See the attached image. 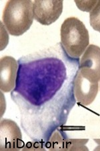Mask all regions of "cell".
<instances>
[{
	"label": "cell",
	"instance_id": "obj_1",
	"mask_svg": "<svg viewBox=\"0 0 100 151\" xmlns=\"http://www.w3.org/2000/svg\"><path fill=\"white\" fill-rule=\"evenodd\" d=\"M79 60L70 57L61 43L18 60L11 97L20 112L21 128L32 140L45 144L66 124L76 103L74 81Z\"/></svg>",
	"mask_w": 100,
	"mask_h": 151
},
{
	"label": "cell",
	"instance_id": "obj_8",
	"mask_svg": "<svg viewBox=\"0 0 100 151\" xmlns=\"http://www.w3.org/2000/svg\"><path fill=\"white\" fill-rule=\"evenodd\" d=\"M98 83L89 81L78 71L74 81V94L79 104L87 106L93 103L98 93Z\"/></svg>",
	"mask_w": 100,
	"mask_h": 151
},
{
	"label": "cell",
	"instance_id": "obj_5",
	"mask_svg": "<svg viewBox=\"0 0 100 151\" xmlns=\"http://www.w3.org/2000/svg\"><path fill=\"white\" fill-rule=\"evenodd\" d=\"M79 71L91 83L100 81V47L90 45L79 60Z\"/></svg>",
	"mask_w": 100,
	"mask_h": 151
},
{
	"label": "cell",
	"instance_id": "obj_7",
	"mask_svg": "<svg viewBox=\"0 0 100 151\" xmlns=\"http://www.w3.org/2000/svg\"><path fill=\"white\" fill-rule=\"evenodd\" d=\"M18 63L13 57L5 56L0 60V89L2 92H11L16 87Z\"/></svg>",
	"mask_w": 100,
	"mask_h": 151
},
{
	"label": "cell",
	"instance_id": "obj_12",
	"mask_svg": "<svg viewBox=\"0 0 100 151\" xmlns=\"http://www.w3.org/2000/svg\"><path fill=\"white\" fill-rule=\"evenodd\" d=\"M77 8L82 11L91 12L92 9L95 8L97 3V1H77L75 0Z\"/></svg>",
	"mask_w": 100,
	"mask_h": 151
},
{
	"label": "cell",
	"instance_id": "obj_2",
	"mask_svg": "<svg viewBox=\"0 0 100 151\" xmlns=\"http://www.w3.org/2000/svg\"><path fill=\"white\" fill-rule=\"evenodd\" d=\"M34 19L33 1L11 0L5 6L2 22L9 35L19 36L26 33L32 25Z\"/></svg>",
	"mask_w": 100,
	"mask_h": 151
},
{
	"label": "cell",
	"instance_id": "obj_4",
	"mask_svg": "<svg viewBox=\"0 0 100 151\" xmlns=\"http://www.w3.org/2000/svg\"><path fill=\"white\" fill-rule=\"evenodd\" d=\"M24 142L20 128L10 119H3L0 122V150H22Z\"/></svg>",
	"mask_w": 100,
	"mask_h": 151
},
{
	"label": "cell",
	"instance_id": "obj_11",
	"mask_svg": "<svg viewBox=\"0 0 100 151\" xmlns=\"http://www.w3.org/2000/svg\"><path fill=\"white\" fill-rule=\"evenodd\" d=\"M89 21L93 29L100 32V1H97L96 6L90 12Z\"/></svg>",
	"mask_w": 100,
	"mask_h": 151
},
{
	"label": "cell",
	"instance_id": "obj_6",
	"mask_svg": "<svg viewBox=\"0 0 100 151\" xmlns=\"http://www.w3.org/2000/svg\"><path fill=\"white\" fill-rule=\"evenodd\" d=\"M63 1H45L35 0L33 1L34 19L42 25L48 26L54 23L62 14Z\"/></svg>",
	"mask_w": 100,
	"mask_h": 151
},
{
	"label": "cell",
	"instance_id": "obj_10",
	"mask_svg": "<svg viewBox=\"0 0 100 151\" xmlns=\"http://www.w3.org/2000/svg\"><path fill=\"white\" fill-rule=\"evenodd\" d=\"M88 139H70L67 138L65 150H88L85 145Z\"/></svg>",
	"mask_w": 100,
	"mask_h": 151
},
{
	"label": "cell",
	"instance_id": "obj_9",
	"mask_svg": "<svg viewBox=\"0 0 100 151\" xmlns=\"http://www.w3.org/2000/svg\"><path fill=\"white\" fill-rule=\"evenodd\" d=\"M67 136L60 131V129L55 130L50 138V140L45 144V150H65Z\"/></svg>",
	"mask_w": 100,
	"mask_h": 151
},
{
	"label": "cell",
	"instance_id": "obj_14",
	"mask_svg": "<svg viewBox=\"0 0 100 151\" xmlns=\"http://www.w3.org/2000/svg\"><path fill=\"white\" fill-rule=\"evenodd\" d=\"M94 141L97 144V147L95 148L94 150L100 151V139H95Z\"/></svg>",
	"mask_w": 100,
	"mask_h": 151
},
{
	"label": "cell",
	"instance_id": "obj_13",
	"mask_svg": "<svg viewBox=\"0 0 100 151\" xmlns=\"http://www.w3.org/2000/svg\"><path fill=\"white\" fill-rule=\"evenodd\" d=\"M44 150L45 143L41 142H38V141L32 140V142H29L26 144L22 148V150Z\"/></svg>",
	"mask_w": 100,
	"mask_h": 151
},
{
	"label": "cell",
	"instance_id": "obj_15",
	"mask_svg": "<svg viewBox=\"0 0 100 151\" xmlns=\"http://www.w3.org/2000/svg\"></svg>",
	"mask_w": 100,
	"mask_h": 151
},
{
	"label": "cell",
	"instance_id": "obj_3",
	"mask_svg": "<svg viewBox=\"0 0 100 151\" xmlns=\"http://www.w3.org/2000/svg\"><path fill=\"white\" fill-rule=\"evenodd\" d=\"M61 45L72 58L79 59L89 45V36L84 24L75 17L66 18L61 26Z\"/></svg>",
	"mask_w": 100,
	"mask_h": 151
}]
</instances>
